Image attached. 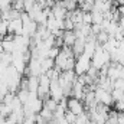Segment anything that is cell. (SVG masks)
Returning <instances> with one entry per match:
<instances>
[{
    "instance_id": "cb8c5ba5",
    "label": "cell",
    "mask_w": 124,
    "mask_h": 124,
    "mask_svg": "<svg viewBox=\"0 0 124 124\" xmlns=\"http://www.w3.org/2000/svg\"><path fill=\"white\" fill-rule=\"evenodd\" d=\"M75 1H77V4H78V6H81V4H82L85 0H75Z\"/></svg>"
},
{
    "instance_id": "d4e9b609",
    "label": "cell",
    "mask_w": 124,
    "mask_h": 124,
    "mask_svg": "<svg viewBox=\"0 0 124 124\" xmlns=\"http://www.w3.org/2000/svg\"><path fill=\"white\" fill-rule=\"evenodd\" d=\"M46 124H58V121H55V120H52V121H49V123H46Z\"/></svg>"
},
{
    "instance_id": "9c48e42d",
    "label": "cell",
    "mask_w": 124,
    "mask_h": 124,
    "mask_svg": "<svg viewBox=\"0 0 124 124\" xmlns=\"http://www.w3.org/2000/svg\"><path fill=\"white\" fill-rule=\"evenodd\" d=\"M52 68H55V62L51 58H45L40 61V69H42V74H46L48 71H51Z\"/></svg>"
},
{
    "instance_id": "5bb4252c",
    "label": "cell",
    "mask_w": 124,
    "mask_h": 124,
    "mask_svg": "<svg viewBox=\"0 0 124 124\" xmlns=\"http://www.w3.org/2000/svg\"><path fill=\"white\" fill-rule=\"evenodd\" d=\"M108 38H110V36H108L105 32L101 31L98 35H97V36H95V40H97V43H98V45H104V43L108 40Z\"/></svg>"
},
{
    "instance_id": "2e32d148",
    "label": "cell",
    "mask_w": 124,
    "mask_h": 124,
    "mask_svg": "<svg viewBox=\"0 0 124 124\" xmlns=\"http://www.w3.org/2000/svg\"><path fill=\"white\" fill-rule=\"evenodd\" d=\"M36 4V0H23V12H29L33 9V6Z\"/></svg>"
},
{
    "instance_id": "4316f807",
    "label": "cell",
    "mask_w": 124,
    "mask_h": 124,
    "mask_svg": "<svg viewBox=\"0 0 124 124\" xmlns=\"http://www.w3.org/2000/svg\"><path fill=\"white\" fill-rule=\"evenodd\" d=\"M0 22H1V15H0Z\"/></svg>"
},
{
    "instance_id": "e0dca14e",
    "label": "cell",
    "mask_w": 124,
    "mask_h": 124,
    "mask_svg": "<svg viewBox=\"0 0 124 124\" xmlns=\"http://www.w3.org/2000/svg\"><path fill=\"white\" fill-rule=\"evenodd\" d=\"M113 90H120V91H123L124 93V79H116V81H113Z\"/></svg>"
},
{
    "instance_id": "9a60e30c",
    "label": "cell",
    "mask_w": 124,
    "mask_h": 124,
    "mask_svg": "<svg viewBox=\"0 0 124 124\" xmlns=\"http://www.w3.org/2000/svg\"><path fill=\"white\" fill-rule=\"evenodd\" d=\"M12 9L17 12H23V0H12Z\"/></svg>"
},
{
    "instance_id": "4fadbf2b",
    "label": "cell",
    "mask_w": 124,
    "mask_h": 124,
    "mask_svg": "<svg viewBox=\"0 0 124 124\" xmlns=\"http://www.w3.org/2000/svg\"><path fill=\"white\" fill-rule=\"evenodd\" d=\"M62 6L65 7V10L69 13V12H74L75 9H78V4H77V1H74V0H63L62 1Z\"/></svg>"
},
{
    "instance_id": "7402d4cb",
    "label": "cell",
    "mask_w": 124,
    "mask_h": 124,
    "mask_svg": "<svg viewBox=\"0 0 124 124\" xmlns=\"http://www.w3.org/2000/svg\"><path fill=\"white\" fill-rule=\"evenodd\" d=\"M117 13L120 15V17H124V6H117Z\"/></svg>"
},
{
    "instance_id": "ba28073f",
    "label": "cell",
    "mask_w": 124,
    "mask_h": 124,
    "mask_svg": "<svg viewBox=\"0 0 124 124\" xmlns=\"http://www.w3.org/2000/svg\"><path fill=\"white\" fill-rule=\"evenodd\" d=\"M38 87H39V78H36V77H26V90L29 93L36 94Z\"/></svg>"
},
{
    "instance_id": "484cf974",
    "label": "cell",
    "mask_w": 124,
    "mask_h": 124,
    "mask_svg": "<svg viewBox=\"0 0 124 124\" xmlns=\"http://www.w3.org/2000/svg\"><path fill=\"white\" fill-rule=\"evenodd\" d=\"M55 1H63V0H55Z\"/></svg>"
},
{
    "instance_id": "5b68a950",
    "label": "cell",
    "mask_w": 124,
    "mask_h": 124,
    "mask_svg": "<svg viewBox=\"0 0 124 124\" xmlns=\"http://www.w3.org/2000/svg\"><path fill=\"white\" fill-rule=\"evenodd\" d=\"M22 29H23V23L20 19H15V20L7 22V33L17 36V35H22Z\"/></svg>"
},
{
    "instance_id": "8992f818",
    "label": "cell",
    "mask_w": 124,
    "mask_h": 124,
    "mask_svg": "<svg viewBox=\"0 0 124 124\" xmlns=\"http://www.w3.org/2000/svg\"><path fill=\"white\" fill-rule=\"evenodd\" d=\"M36 29H38V25H36L33 20H29V22L23 23L22 35H23V36H28V38H32V36L36 33Z\"/></svg>"
},
{
    "instance_id": "52a82bcc",
    "label": "cell",
    "mask_w": 124,
    "mask_h": 124,
    "mask_svg": "<svg viewBox=\"0 0 124 124\" xmlns=\"http://www.w3.org/2000/svg\"><path fill=\"white\" fill-rule=\"evenodd\" d=\"M62 40H63V46H68V48H72L75 40H77V36L74 31H63L62 35Z\"/></svg>"
},
{
    "instance_id": "603a6c76",
    "label": "cell",
    "mask_w": 124,
    "mask_h": 124,
    "mask_svg": "<svg viewBox=\"0 0 124 124\" xmlns=\"http://www.w3.org/2000/svg\"><path fill=\"white\" fill-rule=\"evenodd\" d=\"M118 26L124 31V17H120V20H118Z\"/></svg>"
},
{
    "instance_id": "44dd1931",
    "label": "cell",
    "mask_w": 124,
    "mask_h": 124,
    "mask_svg": "<svg viewBox=\"0 0 124 124\" xmlns=\"http://www.w3.org/2000/svg\"><path fill=\"white\" fill-rule=\"evenodd\" d=\"M82 23L84 25H91V13H82Z\"/></svg>"
},
{
    "instance_id": "30bf717a",
    "label": "cell",
    "mask_w": 124,
    "mask_h": 124,
    "mask_svg": "<svg viewBox=\"0 0 124 124\" xmlns=\"http://www.w3.org/2000/svg\"><path fill=\"white\" fill-rule=\"evenodd\" d=\"M10 114H12V108H10V105H7V104H4V102H0V118L6 120Z\"/></svg>"
},
{
    "instance_id": "7a4b0ae2",
    "label": "cell",
    "mask_w": 124,
    "mask_h": 124,
    "mask_svg": "<svg viewBox=\"0 0 124 124\" xmlns=\"http://www.w3.org/2000/svg\"><path fill=\"white\" fill-rule=\"evenodd\" d=\"M66 110L69 113H72L74 116H79L85 111V105L81 100H77L74 97H68V101H66Z\"/></svg>"
},
{
    "instance_id": "83f0119b",
    "label": "cell",
    "mask_w": 124,
    "mask_h": 124,
    "mask_svg": "<svg viewBox=\"0 0 124 124\" xmlns=\"http://www.w3.org/2000/svg\"><path fill=\"white\" fill-rule=\"evenodd\" d=\"M36 1H42V0H36Z\"/></svg>"
},
{
    "instance_id": "f1b7e54d",
    "label": "cell",
    "mask_w": 124,
    "mask_h": 124,
    "mask_svg": "<svg viewBox=\"0 0 124 124\" xmlns=\"http://www.w3.org/2000/svg\"><path fill=\"white\" fill-rule=\"evenodd\" d=\"M74 1H75V0H74Z\"/></svg>"
},
{
    "instance_id": "d6986e66",
    "label": "cell",
    "mask_w": 124,
    "mask_h": 124,
    "mask_svg": "<svg viewBox=\"0 0 124 124\" xmlns=\"http://www.w3.org/2000/svg\"><path fill=\"white\" fill-rule=\"evenodd\" d=\"M63 31H74V23L69 17L63 19Z\"/></svg>"
},
{
    "instance_id": "7c38bea8",
    "label": "cell",
    "mask_w": 124,
    "mask_h": 124,
    "mask_svg": "<svg viewBox=\"0 0 124 124\" xmlns=\"http://www.w3.org/2000/svg\"><path fill=\"white\" fill-rule=\"evenodd\" d=\"M91 13V25H101L102 20H104V16L102 13L100 12H90Z\"/></svg>"
},
{
    "instance_id": "277c9868",
    "label": "cell",
    "mask_w": 124,
    "mask_h": 124,
    "mask_svg": "<svg viewBox=\"0 0 124 124\" xmlns=\"http://www.w3.org/2000/svg\"><path fill=\"white\" fill-rule=\"evenodd\" d=\"M49 98L55 100L56 102H59L62 98H65L61 85L58 84V79L56 81H51V85H49Z\"/></svg>"
},
{
    "instance_id": "8fae6325",
    "label": "cell",
    "mask_w": 124,
    "mask_h": 124,
    "mask_svg": "<svg viewBox=\"0 0 124 124\" xmlns=\"http://www.w3.org/2000/svg\"><path fill=\"white\" fill-rule=\"evenodd\" d=\"M56 107H58V102L55 101V100H52V98H46V100H43V108H46V110H49V111H55L56 110Z\"/></svg>"
},
{
    "instance_id": "ffe728a7",
    "label": "cell",
    "mask_w": 124,
    "mask_h": 124,
    "mask_svg": "<svg viewBox=\"0 0 124 124\" xmlns=\"http://www.w3.org/2000/svg\"><path fill=\"white\" fill-rule=\"evenodd\" d=\"M59 48H56V46H54V48H51L49 51H48V58H51V59H55L56 56H58V54H59Z\"/></svg>"
},
{
    "instance_id": "ac0fdd59",
    "label": "cell",
    "mask_w": 124,
    "mask_h": 124,
    "mask_svg": "<svg viewBox=\"0 0 124 124\" xmlns=\"http://www.w3.org/2000/svg\"><path fill=\"white\" fill-rule=\"evenodd\" d=\"M114 108L117 113H124V98L123 100H118V101H114Z\"/></svg>"
},
{
    "instance_id": "6da1fadb",
    "label": "cell",
    "mask_w": 124,
    "mask_h": 124,
    "mask_svg": "<svg viewBox=\"0 0 124 124\" xmlns=\"http://www.w3.org/2000/svg\"><path fill=\"white\" fill-rule=\"evenodd\" d=\"M91 68V59L85 55H79L75 58V65H74V72L77 74V77L79 75H85L88 72V69Z\"/></svg>"
},
{
    "instance_id": "3957f363",
    "label": "cell",
    "mask_w": 124,
    "mask_h": 124,
    "mask_svg": "<svg viewBox=\"0 0 124 124\" xmlns=\"http://www.w3.org/2000/svg\"><path fill=\"white\" fill-rule=\"evenodd\" d=\"M94 97H95L97 104H101V105H105V107H110L113 104L111 93H108L102 88H95L94 90Z\"/></svg>"
}]
</instances>
